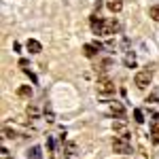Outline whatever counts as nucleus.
Wrapping results in <instances>:
<instances>
[{
  "instance_id": "obj_1",
  "label": "nucleus",
  "mask_w": 159,
  "mask_h": 159,
  "mask_svg": "<svg viewBox=\"0 0 159 159\" xmlns=\"http://www.w3.org/2000/svg\"><path fill=\"white\" fill-rule=\"evenodd\" d=\"M151 81H153V70H140V72H136L134 76V85L138 87V89H147L148 85H151Z\"/></svg>"
},
{
  "instance_id": "obj_2",
  "label": "nucleus",
  "mask_w": 159,
  "mask_h": 159,
  "mask_svg": "<svg viewBox=\"0 0 159 159\" xmlns=\"http://www.w3.org/2000/svg\"><path fill=\"white\" fill-rule=\"evenodd\" d=\"M112 129H115V134L121 136V138H129V125L125 121V117H117L115 121H112Z\"/></svg>"
},
{
  "instance_id": "obj_3",
  "label": "nucleus",
  "mask_w": 159,
  "mask_h": 159,
  "mask_svg": "<svg viewBox=\"0 0 159 159\" xmlns=\"http://www.w3.org/2000/svg\"><path fill=\"white\" fill-rule=\"evenodd\" d=\"M96 87H98L100 96H112V93H115V83H112L110 79H106V76H100Z\"/></svg>"
},
{
  "instance_id": "obj_4",
  "label": "nucleus",
  "mask_w": 159,
  "mask_h": 159,
  "mask_svg": "<svg viewBox=\"0 0 159 159\" xmlns=\"http://www.w3.org/2000/svg\"><path fill=\"white\" fill-rule=\"evenodd\" d=\"M112 151L119 153V155H129V153H132V147H129V142H127L125 138L119 136V138L112 140Z\"/></svg>"
},
{
  "instance_id": "obj_5",
  "label": "nucleus",
  "mask_w": 159,
  "mask_h": 159,
  "mask_svg": "<svg viewBox=\"0 0 159 159\" xmlns=\"http://www.w3.org/2000/svg\"><path fill=\"white\" fill-rule=\"evenodd\" d=\"M117 32V21L115 19H106L104 21V30H102V36H110Z\"/></svg>"
},
{
  "instance_id": "obj_6",
  "label": "nucleus",
  "mask_w": 159,
  "mask_h": 159,
  "mask_svg": "<svg viewBox=\"0 0 159 159\" xmlns=\"http://www.w3.org/2000/svg\"><path fill=\"white\" fill-rule=\"evenodd\" d=\"M91 30H93V34H98V36H102V30H104V21L100 19V17H91Z\"/></svg>"
},
{
  "instance_id": "obj_7",
  "label": "nucleus",
  "mask_w": 159,
  "mask_h": 159,
  "mask_svg": "<svg viewBox=\"0 0 159 159\" xmlns=\"http://www.w3.org/2000/svg\"><path fill=\"white\" fill-rule=\"evenodd\" d=\"M25 49L30 51V53H40V51H43V47H40V43H38V40H34V38H28Z\"/></svg>"
},
{
  "instance_id": "obj_8",
  "label": "nucleus",
  "mask_w": 159,
  "mask_h": 159,
  "mask_svg": "<svg viewBox=\"0 0 159 159\" xmlns=\"http://www.w3.org/2000/svg\"><path fill=\"white\" fill-rule=\"evenodd\" d=\"M110 112L115 117H125V108H123L121 102H110Z\"/></svg>"
},
{
  "instance_id": "obj_9",
  "label": "nucleus",
  "mask_w": 159,
  "mask_h": 159,
  "mask_svg": "<svg viewBox=\"0 0 159 159\" xmlns=\"http://www.w3.org/2000/svg\"><path fill=\"white\" fill-rule=\"evenodd\" d=\"M106 7L110 13H121L123 9V0H106Z\"/></svg>"
},
{
  "instance_id": "obj_10",
  "label": "nucleus",
  "mask_w": 159,
  "mask_h": 159,
  "mask_svg": "<svg viewBox=\"0 0 159 159\" xmlns=\"http://www.w3.org/2000/svg\"><path fill=\"white\" fill-rule=\"evenodd\" d=\"M100 51V43H89V45H85V55L87 57H96Z\"/></svg>"
},
{
  "instance_id": "obj_11",
  "label": "nucleus",
  "mask_w": 159,
  "mask_h": 159,
  "mask_svg": "<svg viewBox=\"0 0 159 159\" xmlns=\"http://www.w3.org/2000/svg\"><path fill=\"white\" fill-rule=\"evenodd\" d=\"M25 112H28V117H30V119H38V117H40V108H38L36 104H32V102L25 106Z\"/></svg>"
},
{
  "instance_id": "obj_12",
  "label": "nucleus",
  "mask_w": 159,
  "mask_h": 159,
  "mask_svg": "<svg viewBox=\"0 0 159 159\" xmlns=\"http://www.w3.org/2000/svg\"><path fill=\"white\" fill-rule=\"evenodd\" d=\"M17 96L19 98H32V87L30 85H21V87H17Z\"/></svg>"
},
{
  "instance_id": "obj_13",
  "label": "nucleus",
  "mask_w": 159,
  "mask_h": 159,
  "mask_svg": "<svg viewBox=\"0 0 159 159\" xmlns=\"http://www.w3.org/2000/svg\"><path fill=\"white\" fill-rule=\"evenodd\" d=\"M28 159H43V151L40 147H32L28 151Z\"/></svg>"
},
{
  "instance_id": "obj_14",
  "label": "nucleus",
  "mask_w": 159,
  "mask_h": 159,
  "mask_svg": "<svg viewBox=\"0 0 159 159\" xmlns=\"http://www.w3.org/2000/svg\"><path fill=\"white\" fill-rule=\"evenodd\" d=\"M148 15H151V19H153V21H159V7H157V4L148 9Z\"/></svg>"
},
{
  "instance_id": "obj_15",
  "label": "nucleus",
  "mask_w": 159,
  "mask_h": 159,
  "mask_svg": "<svg viewBox=\"0 0 159 159\" xmlns=\"http://www.w3.org/2000/svg\"><path fill=\"white\" fill-rule=\"evenodd\" d=\"M151 138H153V142H159V123H153V129H151Z\"/></svg>"
},
{
  "instance_id": "obj_16",
  "label": "nucleus",
  "mask_w": 159,
  "mask_h": 159,
  "mask_svg": "<svg viewBox=\"0 0 159 159\" xmlns=\"http://www.w3.org/2000/svg\"><path fill=\"white\" fill-rule=\"evenodd\" d=\"M134 117H136V121H138V123L144 121V112H142L140 108H136V110H134Z\"/></svg>"
},
{
  "instance_id": "obj_17",
  "label": "nucleus",
  "mask_w": 159,
  "mask_h": 159,
  "mask_svg": "<svg viewBox=\"0 0 159 159\" xmlns=\"http://www.w3.org/2000/svg\"><path fill=\"white\" fill-rule=\"evenodd\" d=\"M64 148H66V153H76V144L74 142H66Z\"/></svg>"
},
{
  "instance_id": "obj_18",
  "label": "nucleus",
  "mask_w": 159,
  "mask_h": 159,
  "mask_svg": "<svg viewBox=\"0 0 159 159\" xmlns=\"http://www.w3.org/2000/svg\"><path fill=\"white\" fill-rule=\"evenodd\" d=\"M125 64H127V66H134V64H136L134 55H127V57H125Z\"/></svg>"
},
{
  "instance_id": "obj_19",
  "label": "nucleus",
  "mask_w": 159,
  "mask_h": 159,
  "mask_svg": "<svg viewBox=\"0 0 159 159\" xmlns=\"http://www.w3.org/2000/svg\"><path fill=\"white\" fill-rule=\"evenodd\" d=\"M45 112H47V117H49V121H53V112H51V108H45Z\"/></svg>"
},
{
  "instance_id": "obj_20",
  "label": "nucleus",
  "mask_w": 159,
  "mask_h": 159,
  "mask_svg": "<svg viewBox=\"0 0 159 159\" xmlns=\"http://www.w3.org/2000/svg\"><path fill=\"white\" fill-rule=\"evenodd\" d=\"M4 134H7V138H13V136H15V132H11V129H4Z\"/></svg>"
}]
</instances>
